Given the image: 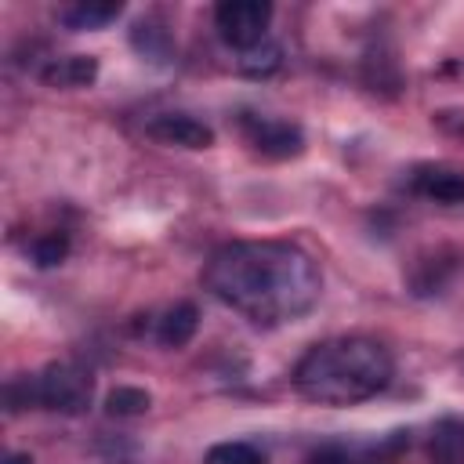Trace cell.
<instances>
[{
    "label": "cell",
    "instance_id": "obj_1",
    "mask_svg": "<svg viewBox=\"0 0 464 464\" xmlns=\"http://www.w3.org/2000/svg\"><path fill=\"white\" fill-rule=\"evenodd\" d=\"M203 286L243 319L257 326H279L312 312L323 276L315 261L290 243L246 239L210 254Z\"/></svg>",
    "mask_w": 464,
    "mask_h": 464
},
{
    "label": "cell",
    "instance_id": "obj_2",
    "mask_svg": "<svg viewBox=\"0 0 464 464\" xmlns=\"http://www.w3.org/2000/svg\"><path fill=\"white\" fill-rule=\"evenodd\" d=\"M392 355L370 337H330L312 344L294 366V388L319 406H355L392 381Z\"/></svg>",
    "mask_w": 464,
    "mask_h": 464
},
{
    "label": "cell",
    "instance_id": "obj_3",
    "mask_svg": "<svg viewBox=\"0 0 464 464\" xmlns=\"http://www.w3.org/2000/svg\"><path fill=\"white\" fill-rule=\"evenodd\" d=\"M94 395V377L76 362H51L36 373V406L54 413H83Z\"/></svg>",
    "mask_w": 464,
    "mask_h": 464
},
{
    "label": "cell",
    "instance_id": "obj_4",
    "mask_svg": "<svg viewBox=\"0 0 464 464\" xmlns=\"http://www.w3.org/2000/svg\"><path fill=\"white\" fill-rule=\"evenodd\" d=\"M268 22H272V4H265V0H221L214 7L218 36L239 54H246L268 40L265 36Z\"/></svg>",
    "mask_w": 464,
    "mask_h": 464
},
{
    "label": "cell",
    "instance_id": "obj_5",
    "mask_svg": "<svg viewBox=\"0 0 464 464\" xmlns=\"http://www.w3.org/2000/svg\"><path fill=\"white\" fill-rule=\"evenodd\" d=\"M239 130L250 141L254 152L268 156V160H290L304 152V134L301 127L276 120V116H257V112H243L239 116Z\"/></svg>",
    "mask_w": 464,
    "mask_h": 464
},
{
    "label": "cell",
    "instance_id": "obj_6",
    "mask_svg": "<svg viewBox=\"0 0 464 464\" xmlns=\"http://www.w3.org/2000/svg\"><path fill=\"white\" fill-rule=\"evenodd\" d=\"M410 188L424 199L453 207V203H464V170L446 167V163H420L410 174Z\"/></svg>",
    "mask_w": 464,
    "mask_h": 464
},
{
    "label": "cell",
    "instance_id": "obj_7",
    "mask_svg": "<svg viewBox=\"0 0 464 464\" xmlns=\"http://www.w3.org/2000/svg\"><path fill=\"white\" fill-rule=\"evenodd\" d=\"M149 134L167 141V145H181V149L214 145V130L207 123H199L196 116H185V112H163V116L149 120Z\"/></svg>",
    "mask_w": 464,
    "mask_h": 464
},
{
    "label": "cell",
    "instance_id": "obj_8",
    "mask_svg": "<svg viewBox=\"0 0 464 464\" xmlns=\"http://www.w3.org/2000/svg\"><path fill=\"white\" fill-rule=\"evenodd\" d=\"M402 446V435L392 439V442H381V446H359V442H326L319 446L308 464H392L395 453Z\"/></svg>",
    "mask_w": 464,
    "mask_h": 464
},
{
    "label": "cell",
    "instance_id": "obj_9",
    "mask_svg": "<svg viewBox=\"0 0 464 464\" xmlns=\"http://www.w3.org/2000/svg\"><path fill=\"white\" fill-rule=\"evenodd\" d=\"M431 464H464V417H442L428 439Z\"/></svg>",
    "mask_w": 464,
    "mask_h": 464
},
{
    "label": "cell",
    "instance_id": "obj_10",
    "mask_svg": "<svg viewBox=\"0 0 464 464\" xmlns=\"http://www.w3.org/2000/svg\"><path fill=\"white\" fill-rule=\"evenodd\" d=\"M120 11H123V4L120 0H76V4H69V7H62V25H69V29H76V33H83V29H102V25H109V22H116L120 18Z\"/></svg>",
    "mask_w": 464,
    "mask_h": 464
},
{
    "label": "cell",
    "instance_id": "obj_11",
    "mask_svg": "<svg viewBox=\"0 0 464 464\" xmlns=\"http://www.w3.org/2000/svg\"><path fill=\"white\" fill-rule=\"evenodd\" d=\"M98 76V62L91 54H69V58H54L44 69V83L51 87H87Z\"/></svg>",
    "mask_w": 464,
    "mask_h": 464
},
{
    "label": "cell",
    "instance_id": "obj_12",
    "mask_svg": "<svg viewBox=\"0 0 464 464\" xmlns=\"http://www.w3.org/2000/svg\"><path fill=\"white\" fill-rule=\"evenodd\" d=\"M196 326H199V312H196V304L181 301V304H174V308L160 319L156 337H160V344H167V348H181V344L192 341Z\"/></svg>",
    "mask_w": 464,
    "mask_h": 464
},
{
    "label": "cell",
    "instance_id": "obj_13",
    "mask_svg": "<svg viewBox=\"0 0 464 464\" xmlns=\"http://www.w3.org/2000/svg\"><path fill=\"white\" fill-rule=\"evenodd\" d=\"M130 44H134V51H138L141 58H149V62H167L170 51H174V40H170L167 25L156 22V18L138 22V25L130 29Z\"/></svg>",
    "mask_w": 464,
    "mask_h": 464
},
{
    "label": "cell",
    "instance_id": "obj_14",
    "mask_svg": "<svg viewBox=\"0 0 464 464\" xmlns=\"http://www.w3.org/2000/svg\"><path fill=\"white\" fill-rule=\"evenodd\" d=\"M149 402H152L149 392L130 388V384H120V388L109 392V399H105V413H109V417H138V413L149 410Z\"/></svg>",
    "mask_w": 464,
    "mask_h": 464
},
{
    "label": "cell",
    "instance_id": "obj_15",
    "mask_svg": "<svg viewBox=\"0 0 464 464\" xmlns=\"http://www.w3.org/2000/svg\"><path fill=\"white\" fill-rule=\"evenodd\" d=\"M203 464H265V453L250 442H218L207 450Z\"/></svg>",
    "mask_w": 464,
    "mask_h": 464
},
{
    "label": "cell",
    "instance_id": "obj_16",
    "mask_svg": "<svg viewBox=\"0 0 464 464\" xmlns=\"http://www.w3.org/2000/svg\"><path fill=\"white\" fill-rule=\"evenodd\" d=\"M65 254H69V236L65 232H47V236H40L33 243V261L40 268H51V265L65 261Z\"/></svg>",
    "mask_w": 464,
    "mask_h": 464
},
{
    "label": "cell",
    "instance_id": "obj_17",
    "mask_svg": "<svg viewBox=\"0 0 464 464\" xmlns=\"http://www.w3.org/2000/svg\"><path fill=\"white\" fill-rule=\"evenodd\" d=\"M279 65V47L276 44H261V47H254V51H246V54H239V69L243 72H250V76H265V72H272Z\"/></svg>",
    "mask_w": 464,
    "mask_h": 464
},
{
    "label": "cell",
    "instance_id": "obj_18",
    "mask_svg": "<svg viewBox=\"0 0 464 464\" xmlns=\"http://www.w3.org/2000/svg\"><path fill=\"white\" fill-rule=\"evenodd\" d=\"M4 464H33V457H25V453H11Z\"/></svg>",
    "mask_w": 464,
    "mask_h": 464
}]
</instances>
